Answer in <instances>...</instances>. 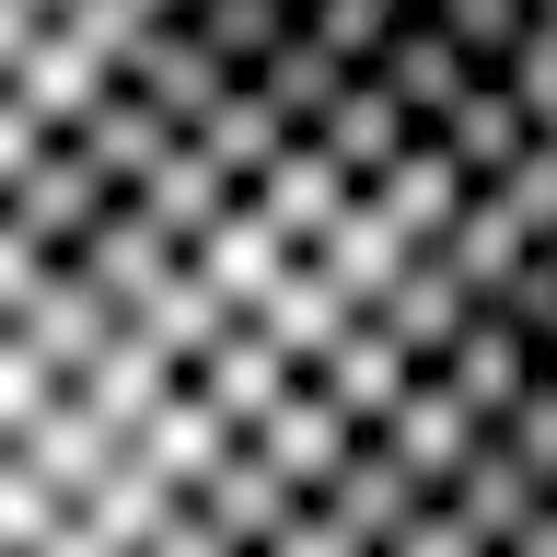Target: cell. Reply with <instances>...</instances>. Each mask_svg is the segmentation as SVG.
<instances>
[{
  "instance_id": "21",
  "label": "cell",
  "mask_w": 557,
  "mask_h": 557,
  "mask_svg": "<svg viewBox=\"0 0 557 557\" xmlns=\"http://www.w3.org/2000/svg\"><path fill=\"white\" fill-rule=\"evenodd\" d=\"M233 442H244V430H233L221 407H209V395H174V407H163V418H151V430L128 442V465H139L151 487H174V499H198V487H209V465H221Z\"/></svg>"
},
{
  "instance_id": "33",
  "label": "cell",
  "mask_w": 557,
  "mask_h": 557,
  "mask_svg": "<svg viewBox=\"0 0 557 557\" xmlns=\"http://www.w3.org/2000/svg\"><path fill=\"white\" fill-rule=\"evenodd\" d=\"M499 82H511V94H522V116H534V128L557 139V12H546L534 35H522V59L499 70Z\"/></svg>"
},
{
  "instance_id": "15",
  "label": "cell",
  "mask_w": 557,
  "mask_h": 557,
  "mask_svg": "<svg viewBox=\"0 0 557 557\" xmlns=\"http://www.w3.org/2000/svg\"><path fill=\"white\" fill-rule=\"evenodd\" d=\"M256 209H268L278 233H290V244L313 256V244H325V233L348 221V209H360V186L337 174V151H325V139H290V151L268 163V186H256Z\"/></svg>"
},
{
  "instance_id": "11",
  "label": "cell",
  "mask_w": 557,
  "mask_h": 557,
  "mask_svg": "<svg viewBox=\"0 0 557 557\" xmlns=\"http://www.w3.org/2000/svg\"><path fill=\"white\" fill-rule=\"evenodd\" d=\"M442 511L465 522V534H476L487 557H511L522 534H534V522L557 511V499H546V487H534V476H522V453L499 442V430H487V453H476V465H465V476H453V499H442Z\"/></svg>"
},
{
  "instance_id": "36",
  "label": "cell",
  "mask_w": 557,
  "mask_h": 557,
  "mask_svg": "<svg viewBox=\"0 0 557 557\" xmlns=\"http://www.w3.org/2000/svg\"><path fill=\"white\" fill-rule=\"evenodd\" d=\"M383 557H487V546H476V534H465V522L442 511V499H430V511H418V522H407V534H395Z\"/></svg>"
},
{
  "instance_id": "34",
  "label": "cell",
  "mask_w": 557,
  "mask_h": 557,
  "mask_svg": "<svg viewBox=\"0 0 557 557\" xmlns=\"http://www.w3.org/2000/svg\"><path fill=\"white\" fill-rule=\"evenodd\" d=\"M47 151H59V128H47V116H35V104L12 94V82H0V198H12V186H24V174L47 163Z\"/></svg>"
},
{
  "instance_id": "17",
  "label": "cell",
  "mask_w": 557,
  "mask_h": 557,
  "mask_svg": "<svg viewBox=\"0 0 557 557\" xmlns=\"http://www.w3.org/2000/svg\"><path fill=\"white\" fill-rule=\"evenodd\" d=\"M313 139L337 151V174L360 186V198H383V186H395V163H407V151H418L430 128H418V116H407L395 94H383V82H360V94H348V104H337V116H325Z\"/></svg>"
},
{
  "instance_id": "13",
  "label": "cell",
  "mask_w": 557,
  "mask_h": 557,
  "mask_svg": "<svg viewBox=\"0 0 557 557\" xmlns=\"http://www.w3.org/2000/svg\"><path fill=\"white\" fill-rule=\"evenodd\" d=\"M104 209H116V186H104V174L82 163V151H70V139H59V151H47V163L24 174V186H12V221H24V233L47 244V256H59V268L82 256V244H94V221H104Z\"/></svg>"
},
{
  "instance_id": "7",
  "label": "cell",
  "mask_w": 557,
  "mask_h": 557,
  "mask_svg": "<svg viewBox=\"0 0 557 557\" xmlns=\"http://www.w3.org/2000/svg\"><path fill=\"white\" fill-rule=\"evenodd\" d=\"M442 383L465 395V418H476V430H511V407L534 395V348H522L511 302H476V313H465V337H453Z\"/></svg>"
},
{
  "instance_id": "42",
  "label": "cell",
  "mask_w": 557,
  "mask_h": 557,
  "mask_svg": "<svg viewBox=\"0 0 557 557\" xmlns=\"http://www.w3.org/2000/svg\"><path fill=\"white\" fill-rule=\"evenodd\" d=\"M35 12H47V24H70V12H82V0H35Z\"/></svg>"
},
{
  "instance_id": "29",
  "label": "cell",
  "mask_w": 557,
  "mask_h": 557,
  "mask_svg": "<svg viewBox=\"0 0 557 557\" xmlns=\"http://www.w3.org/2000/svg\"><path fill=\"white\" fill-rule=\"evenodd\" d=\"M59 522H70V499L35 476L24 453H0V557H47V546H59Z\"/></svg>"
},
{
  "instance_id": "27",
  "label": "cell",
  "mask_w": 557,
  "mask_h": 557,
  "mask_svg": "<svg viewBox=\"0 0 557 557\" xmlns=\"http://www.w3.org/2000/svg\"><path fill=\"white\" fill-rule=\"evenodd\" d=\"M186 151H198V163L221 174V186H233V198H256V186H268V163L290 151V128H278L268 104H256V82H244V94L221 104V116H209V128L186 139Z\"/></svg>"
},
{
  "instance_id": "12",
  "label": "cell",
  "mask_w": 557,
  "mask_h": 557,
  "mask_svg": "<svg viewBox=\"0 0 557 557\" xmlns=\"http://www.w3.org/2000/svg\"><path fill=\"white\" fill-rule=\"evenodd\" d=\"M70 151H82V163H94L104 186H116V198H139V186H151V174H163L174 151H186V128H174V116H151V104H139L128 82H116V94H104L94 116L70 128Z\"/></svg>"
},
{
  "instance_id": "46",
  "label": "cell",
  "mask_w": 557,
  "mask_h": 557,
  "mask_svg": "<svg viewBox=\"0 0 557 557\" xmlns=\"http://www.w3.org/2000/svg\"><path fill=\"white\" fill-rule=\"evenodd\" d=\"M0 209H12V198H0Z\"/></svg>"
},
{
  "instance_id": "23",
  "label": "cell",
  "mask_w": 557,
  "mask_h": 557,
  "mask_svg": "<svg viewBox=\"0 0 557 557\" xmlns=\"http://www.w3.org/2000/svg\"><path fill=\"white\" fill-rule=\"evenodd\" d=\"M383 221H395V233L418 244V256H430V244H453V221H465V209H476V186H465V174H453V151H442V128L418 139L407 163H395V186H383Z\"/></svg>"
},
{
  "instance_id": "43",
  "label": "cell",
  "mask_w": 557,
  "mask_h": 557,
  "mask_svg": "<svg viewBox=\"0 0 557 557\" xmlns=\"http://www.w3.org/2000/svg\"><path fill=\"white\" fill-rule=\"evenodd\" d=\"M290 12H302V24H313V12H325V0H290Z\"/></svg>"
},
{
  "instance_id": "19",
  "label": "cell",
  "mask_w": 557,
  "mask_h": 557,
  "mask_svg": "<svg viewBox=\"0 0 557 557\" xmlns=\"http://www.w3.org/2000/svg\"><path fill=\"white\" fill-rule=\"evenodd\" d=\"M12 94H24L35 116H47V128L70 139V128H82V116H94L104 94H116V59H94V47H82L70 24H47V35L24 47V70H12Z\"/></svg>"
},
{
  "instance_id": "9",
  "label": "cell",
  "mask_w": 557,
  "mask_h": 557,
  "mask_svg": "<svg viewBox=\"0 0 557 557\" xmlns=\"http://www.w3.org/2000/svg\"><path fill=\"white\" fill-rule=\"evenodd\" d=\"M465 313H476V290H465V268H453L442 244H430V256H418L395 290H383V313H372V325L407 348L418 372H442V360H453V337H465Z\"/></svg>"
},
{
  "instance_id": "32",
  "label": "cell",
  "mask_w": 557,
  "mask_h": 557,
  "mask_svg": "<svg viewBox=\"0 0 557 557\" xmlns=\"http://www.w3.org/2000/svg\"><path fill=\"white\" fill-rule=\"evenodd\" d=\"M499 442H511V453H522V476L557 499V372H534V395L511 407V430H499Z\"/></svg>"
},
{
  "instance_id": "2",
  "label": "cell",
  "mask_w": 557,
  "mask_h": 557,
  "mask_svg": "<svg viewBox=\"0 0 557 557\" xmlns=\"http://www.w3.org/2000/svg\"><path fill=\"white\" fill-rule=\"evenodd\" d=\"M70 268L94 278V290H104L116 313H151V302L174 290V278H186V244H174L163 221H151V198H116V209L94 221V244L70 256Z\"/></svg>"
},
{
  "instance_id": "24",
  "label": "cell",
  "mask_w": 557,
  "mask_h": 557,
  "mask_svg": "<svg viewBox=\"0 0 557 557\" xmlns=\"http://www.w3.org/2000/svg\"><path fill=\"white\" fill-rule=\"evenodd\" d=\"M302 383H325V395H337V407H348V430L372 442L383 418H395V395H407V383H418V360H407V348H395V337H383L372 313H360V337H348L337 360H325V372H302Z\"/></svg>"
},
{
  "instance_id": "25",
  "label": "cell",
  "mask_w": 557,
  "mask_h": 557,
  "mask_svg": "<svg viewBox=\"0 0 557 557\" xmlns=\"http://www.w3.org/2000/svg\"><path fill=\"white\" fill-rule=\"evenodd\" d=\"M256 325H268V337L290 348V372H325V360H337V348L360 337V313H348V302H337V290H325L313 268H290V278H278L268 302H256Z\"/></svg>"
},
{
  "instance_id": "26",
  "label": "cell",
  "mask_w": 557,
  "mask_h": 557,
  "mask_svg": "<svg viewBox=\"0 0 557 557\" xmlns=\"http://www.w3.org/2000/svg\"><path fill=\"white\" fill-rule=\"evenodd\" d=\"M186 35H198L233 82H256V70L302 35V12H290V0H198V12H186Z\"/></svg>"
},
{
  "instance_id": "30",
  "label": "cell",
  "mask_w": 557,
  "mask_h": 557,
  "mask_svg": "<svg viewBox=\"0 0 557 557\" xmlns=\"http://www.w3.org/2000/svg\"><path fill=\"white\" fill-rule=\"evenodd\" d=\"M442 24H453V47H465V59L499 82V70L522 59V35L546 24V12H534V0H442Z\"/></svg>"
},
{
  "instance_id": "37",
  "label": "cell",
  "mask_w": 557,
  "mask_h": 557,
  "mask_svg": "<svg viewBox=\"0 0 557 557\" xmlns=\"http://www.w3.org/2000/svg\"><path fill=\"white\" fill-rule=\"evenodd\" d=\"M268 557H372V546H360V534H348V522L337 511H325V499H313V511L302 522H290V534H278V546Z\"/></svg>"
},
{
  "instance_id": "28",
  "label": "cell",
  "mask_w": 557,
  "mask_h": 557,
  "mask_svg": "<svg viewBox=\"0 0 557 557\" xmlns=\"http://www.w3.org/2000/svg\"><path fill=\"white\" fill-rule=\"evenodd\" d=\"M442 256L465 268V290H476V302H499V290L522 278V256H534V233L511 221V198H476L465 221H453V244H442Z\"/></svg>"
},
{
  "instance_id": "5",
  "label": "cell",
  "mask_w": 557,
  "mask_h": 557,
  "mask_svg": "<svg viewBox=\"0 0 557 557\" xmlns=\"http://www.w3.org/2000/svg\"><path fill=\"white\" fill-rule=\"evenodd\" d=\"M244 442L268 453L278 476L302 487V499H325V487L348 476V453H360V430H348V407H337V395H325V383H290V395H278V407L256 418Z\"/></svg>"
},
{
  "instance_id": "20",
  "label": "cell",
  "mask_w": 557,
  "mask_h": 557,
  "mask_svg": "<svg viewBox=\"0 0 557 557\" xmlns=\"http://www.w3.org/2000/svg\"><path fill=\"white\" fill-rule=\"evenodd\" d=\"M348 94H360V70H348V59H337V47H325L313 24L290 35V47H278L268 70H256V104H268V116H278L290 139H313V128H325V116H337Z\"/></svg>"
},
{
  "instance_id": "41",
  "label": "cell",
  "mask_w": 557,
  "mask_h": 557,
  "mask_svg": "<svg viewBox=\"0 0 557 557\" xmlns=\"http://www.w3.org/2000/svg\"><path fill=\"white\" fill-rule=\"evenodd\" d=\"M139 12H151V24H186V12H198V0H139Z\"/></svg>"
},
{
  "instance_id": "22",
  "label": "cell",
  "mask_w": 557,
  "mask_h": 557,
  "mask_svg": "<svg viewBox=\"0 0 557 557\" xmlns=\"http://www.w3.org/2000/svg\"><path fill=\"white\" fill-rule=\"evenodd\" d=\"M325 511H337L348 534H360V546L383 557V546H395V534H407L418 511H430V487H418V476H407V465H395L383 442H360V453H348V476L325 487Z\"/></svg>"
},
{
  "instance_id": "44",
  "label": "cell",
  "mask_w": 557,
  "mask_h": 557,
  "mask_svg": "<svg viewBox=\"0 0 557 557\" xmlns=\"http://www.w3.org/2000/svg\"><path fill=\"white\" fill-rule=\"evenodd\" d=\"M407 12H442V0H407Z\"/></svg>"
},
{
  "instance_id": "8",
  "label": "cell",
  "mask_w": 557,
  "mask_h": 557,
  "mask_svg": "<svg viewBox=\"0 0 557 557\" xmlns=\"http://www.w3.org/2000/svg\"><path fill=\"white\" fill-rule=\"evenodd\" d=\"M186 268H198V278H209V290H221L233 313H256V302L278 290V278L302 268V244L278 233V221H268L256 198H244V209H221V221L198 233V256H186Z\"/></svg>"
},
{
  "instance_id": "45",
  "label": "cell",
  "mask_w": 557,
  "mask_h": 557,
  "mask_svg": "<svg viewBox=\"0 0 557 557\" xmlns=\"http://www.w3.org/2000/svg\"><path fill=\"white\" fill-rule=\"evenodd\" d=\"M534 12H557V0H534Z\"/></svg>"
},
{
  "instance_id": "14",
  "label": "cell",
  "mask_w": 557,
  "mask_h": 557,
  "mask_svg": "<svg viewBox=\"0 0 557 557\" xmlns=\"http://www.w3.org/2000/svg\"><path fill=\"white\" fill-rule=\"evenodd\" d=\"M302 268L325 278V290H337L348 313H383V290H395V278L418 268V244L395 233V221H383L372 198H360V209H348V221H337V233H325V244H313V256H302Z\"/></svg>"
},
{
  "instance_id": "31",
  "label": "cell",
  "mask_w": 557,
  "mask_h": 557,
  "mask_svg": "<svg viewBox=\"0 0 557 557\" xmlns=\"http://www.w3.org/2000/svg\"><path fill=\"white\" fill-rule=\"evenodd\" d=\"M395 24H407V0H325V12H313V35H325L348 70H372L383 47H395Z\"/></svg>"
},
{
  "instance_id": "10",
  "label": "cell",
  "mask_w": 557,
  "mask_h": 557,
  "mask_svg": "<svg viewBox=\"0 0 557 557\" xmlns=\"http://www.w3.org/2000/svg\"><path fill=\"white\" fill-rule=\"evenodd\" d=\"M12 453H24L35 476H47V487L70 499V511H82V499H94V487L116 476V465H128V430H104V418L82 407V395H47V418H35V430H24Z\"/></svg>"
},
{
  "instance_id": "35",
  "label": "cell",
  "mask_w": 557,
  "mask_h": 557,
  "mask_svg": "<svg viewBox=\"0 0 557 557\" xmlns=\"http://www.w3.org/2000/svg\"><path fill=\"white\" fill-rule=\"evenodd\" d=\"M47 278H59V256H47V244H35L24 221L0 209V325H12V313H24L35 290H47Z\"/></svg>"
},
{
  "instance_id": "40",
  "label": "cell",
  "mask_w": 557,
  "mask_h": 557,
  "mask_svg": "<svg viewBox=\"0 0 557 557\" xmlns=\"http://www.w3.org/2000/svg\"><path fill=\"white\" fill-rule=\"evenodd\" d=\"M511 557H557V511H546V522H534V534H522V546H511Z\"/></svg>"
},
{
  "instance_id": "4",
  "label": "cell",
  "mask_w": 557,
  "mask_h": 557,
  "mask_svg": "<svg viewBox=\"0 0 557 557\" xmlns=\"http://www.w3.org/2000/svg\"><path fill=\"white\" fill-rule=\"evenodd\" d=\"M372 442L395 453V465H407V476L430 487V499H453V476H465V465H476V453H487V430H476V418H465V395H453L442 372H418L407 395H395V418H383Z\"/></svg>"
},
{
  "instance_id": "1",
  "label": "cell",
  "mask_w": 557,
  "mask_h": 557,
  "mask_svg": "<svg viewBox=\"0 0 557 557\" xmlns=\"http://www.w3.org/2000/svg\"><path fill=\"white\" fill-rule=\"evenodd\" d=\"M186 511H198V522H209V534H221V546H233V557H268L278 534H290V522L313 511V499H302V487H290V476H278V465H268V453H256V442H233V453H221V465H209V487H198V499H186Z\"/></svg>"
},
{
  "instance_id": "18",
  "label": "cell",
  "mask_w": 557,
  "mask_h": 557,
  "mask_svg": "<svg viewBox=\"0 0 557 557\" xmlns=\"http://www.w3.org/2000/svg\"><path fill=\"white\" fill-rule=\"evenodd\" d=\"M534 139H546V128L522 116V94H511V82H476V94H465V116L442 128V151H453V174L487 198V186H511V174L534 163Z\"/></svg>"
},
{
  "instance_id": "38",
  "label": "cell",
  "mask_w": 557,
  "mask_h": 557,
  "mask_svg": "<svg viewBox=\"0 0 557 557\" xmlns=\"http://www.w3.org/2000/svg\"><path fill=\"white\" fill-rule=\"evenodd\" d=\"M139 557H233V546H221V534H209L198 511H174V522H163V534H151Z\"/></svg>"
},
{
  "instance_id": "3",
  "label": "cell",
  "mask_w": 557,
  "mask_h": 557,
  "mask_svg": "<svg viewBox=\"0 0 557 557\" xmlns=\"http://www.w3.org/2000/svg\"><path fill=\"white\" fill-rule=\"evenodd\" d=\"M360 82H383V94L407 104L418 128H453V116H465V94H476L487 70L453 47V24H442V12H407V24H395V47H383Z\"/></svg>"
},
{
  "instance_id": "39",
  "label": "cell",
  "mask_w": 557,
  "mask_h": 557,
  "mask_svg": "<svg viewBox=\"0 0 557 557\" xmlns=\"http://www.w3.org/2000/svg\"><path fill=\"white\" fill-rule=\"evenodd\" d=\"M35 35H47V12H35V0H0V82L24 70V47H35Z\"/></svg>"
},
{
  "instance_id": "16",
  "label": "cell",
  "mask_w": 557,
  "mask_h": 557,
  "mask_svg": "<svg viewBox=\"0 0 557 557\" xmlns=\"http://www.w3.org/2000/svg\"><path fill=\"white\" fill-rule=\"evenodd\" d=\"M290 383H302V372H290V348H278V337H268V325H256V313H244L233 337L209 348L198 372H186V395H209V407L233 418V430H256V418H268V407H278V395H290Z\"/></svg>"
},
{
  "instance_id": "6",
  "label": "cell",
  "mask_w": 557,
  "mask_h": 557,
  "mask_svg": "<svg viewBox=\"0 0 557 557\" xmlns=\"http://www.w3.org/2000/svg\"><path fill=\"white\" fill-rule=\"evenodd\" d=\"M128 94L151 104V116H174V128L198 139L209 116H221V104L244 94V82H233V70H221V59H209V47H198V35H186V24H151V35H139V47H128Z\"/></svg>"
}]
</instances>
